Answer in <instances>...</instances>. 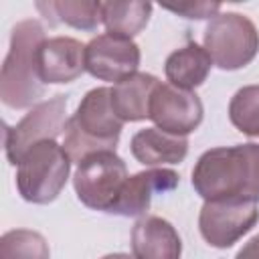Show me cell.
I'll list each match as a JSON object with an SVG mask.
<instances>
[{"instance_id":"6","label":"cell","mask_w":259,"mask_h":259,"mask_svg":"<svg viewBox=\"0 0 259 259\" xmlns=\"http://www.w3.org/2000/svg\"><path fill=\"white\" fill-rule=\"evenodd\" d=\"M127 178V166L115 152H95L77 164L73 186L87 208L111 212Z\"/></svg>"},{"instance_id":"4","label":"cell","mask_w":259,"mask_h":259,"mask_svg":"<svg viewBox=\"0 0 259 259\" xmlns=\"http://www.w3.org/2000/svg\"><path fill=\"white\" fill-rule=\"evenodd\" d=\"M18 194L32 204L53 202L65 188L71 172V158L55 140L34 144L16 164Z\"/></svg>"},{"instance_id":"16","label":"cell","mask_w":259,"mask_h":259,"mask_svg":"<svg viewBox=\"0 0 259 259\" xmlns=\"http://www.w3.org/2000/svg\"><path fill=\"white\" fill-rule=\"evenodd\" d=\"M210 67H212V59L208 57L204 47H198L196 42H188L182 49H176L174 53L168 55L164 63V73L170 85L192 91L206 81Z\"/></svg>"},{"instance_id":"20","label":"cell","mask_w":259,"mask_h":259,"mask_svg":"<svg viewBox=\"0 0 259 259\" xmlns=\"http://www.w3.org/2000/svg\"><path fill=\"white\" fill-rule=\"evenodd\" d=\"M231 123L249 138H259V85L241 87L229 103Z\"/></svg>"},{"instance_id":"7","label":"cell","mask_w":259,"mask_h":259,"mask_svg":"<svg viewBox=\"0 0 259 259\" xmlns=\"http://www.w3.org/2000/svg\"><path fill=\"white\" fill-rule=\"evenodd\" d=\"M67 95H55L36 103L16 125H6L4 152L12 166L38 142L55 140L67 130Z\"/></svg>"},{"instance_id":"19","label":"cell","mask_w":259,"mask_h":259,"mask_svg":"<svg viewBox=\"0 0 259 259\" xmlns=\"http://www.w3.org/2000/svg\"><path fill=\"white\" fill-rule=\"evenodd\" d=\"M0 259H51V249L40 233L12 229L0 237Z\"/></svg>"},{"instance_id":"18","label":"cell","mask_w":259,"mask_h":259,"mask_svg":"<svg viewBox=\"0 0 259 259\" xmlns=\"http://www.w3.org/2000/svg\"><path fill=\"white\" fill-rule=\"evenodd\" d=\"M36 10L42 16L65 22L79 30H95L101 22V2L91 0H57V2H36Z\"/></svg>"},{"instance_id":"8","label":"cell","mask_w":259,"mask_h":259,"mask_svg":"<svg viewBox=\"0 0 259 259\" xmlns=\"http://www.w3.org/2000/svg\"><path fill=\"white\" fill-rule=\"evenodd\" d=\"M259 221L255 202L243 200H204L198 214V231L202 239L217 247L227 249L247 235Z\"/></svg>"},{"instance_id":"11","label":"cell","mask_w":259,"mask_h":259,"mask_svg":"<svg viewBox=\"0 0 259 259\" xmlns=\"http://www.w3.org/2000/svg\"><path fill=\"white\" fill-rule=\"evenodd\" d=\"M40 81L63 85L81 77L85 69V45L71 36H53L47 38L36 57Z\"/></svg>"},{"instance_id":"15","label":"cell","mask_w":259,"mask_h":259,"mask_svg":"<svg viewBox=\"0 0 259 259\" xmlns=\"http://www.w3.org/2000/svg\"><path fill=\"white\" fill-rule=\"evenodd\" d=\"M158 77L150 73H134L111 87V107L125 121H142L150 117V97L158 85Z\"/></svg>"},{"instance_id":"22","label":"cell","mask_w":259,"mask_h":259,"mask_svg":"<svg viewBox=\"0 0 259 259\" xmlns=\"http://www.w3.org/2000/svg\"><path fill=\"white\" fill-rule=\"evenodd\" d=\"M235 259H259V235L249 239L237 253Z\"/></svg>"},{"instance_id":"3","label":"cell","mask_w":259,"mask_h":259,"mask_svg":"<svg viewBox=\"0 0 259 259\" xmlns=\"http://www.w3.org/2000/svg\"><path fill=\"white\" fill-rule=\"evenodd\" d=\"M123 121L111 107V87H95L85 93L65 130V152L79 164L95 152H115Z\"/></svg>"},{"instance_id":"9","label":"cell","mask_w":259,"mask_h":259,"mask_svg":"<svg viewBox=\"0 0 259 259\" xmlns=\"http://www.w3.org/2000/svg\"><path fill=\"white\" fill-rule=\"evenodd\" d=\"M202 101L194 91L158 83L150 97V119L158 130L172 136H188L202 121Z\"/></svg>"},{"instance_id":"1","label":"cell","mask_w":259,"mask_h":259,"mask_svg":"<svg viewBox=\"0 0 259 259\" xmlns=\"http://www.w3.org/2000/svg\"><path fill=\"white\" fill-rule=\"evenodd\" d=\"M192 186L204 200L259 202V144L206 150L192 168Z\"/></svg>"},{"instance_id":"21","label":"cell","mask_w":259,"mask_h":259,"mask_svg":"<svg viewBox=\"0 0 259 259\" xmlns=\"http://www.w3.org/2000/svg\"><path fill=\"white\" fill-rule=\"evenodd\" d=\"M166 10L174 12V14H182L184 18H214L221 10V4L217 2H186V4H178V6H164Z\"/></svg>"},{"instance_id":"23","label":"cell","mask_w":259,"mask_h":259,"mask_svg":"<svg viewBox=\"0 0 259 259\" xmlns=\"http://www.w3.org/2000/svg\"><path fill=\"white\" fill-rule=\"evenodd\" d=\"M101 259H136V257L127 253H109V255H103Z\"/></svg>"},{"instance_id":"13","label":"cell","mask_w":259,"mask_h":259,"mask_svg":"<svg viewBox=\"0 0 259 259\" xmlns=\"http://www.w3.org/2000/svg\"><path fill=\"white\" fill-rule=\"evenodd\" d=\"M132 253L136 259H180L178 231L162 217H144L132 229Z\"/></svg>"},{"instance_id":"12","label":"cell","mask_w":259,"mask_h":259,"mask_svg":"<svg viewBox=\"0 0 259 259\" xmlns=\"http://www.w3.org/2000/svg\"><path fill=\"white\" fill-rule=\"evenodd\" d=\"M180 176L170 168H152L130 176L121 188L117 202L111 208V214L119 217H140L150 208L152 196L156 192L164 194L178 186Z\"/></svg>"},{"instance_id":"14","label":"cell","mask_w":259,"mask_h":259,"mask_svg":"<svg viewBox=\"0 0 259 259\" xmlns=\"http://www.w3.org/2000/svg\"><path fill=\"white\" fill-rule=\"evenodd\" d=\"M132 156L144 166L178 164L188 154V140L184 136H172L158 127H146L134 134L130 142Z\"/></svg>"},{"instance_id":"17","label":"cell","mask_w":259,"mask_h":259,"mask_svg":"<svg viewBox=\"0 0 259 259\" xmlns=\"http://www.w3.org/2000/svg\"><path fill=\"white\" fill-rule=\"evenodd\" d=\"M152 4L142 0H111L101 2V22L105 24L107 32L132 38L140 34L150 16H152Z\"/></svg>"},{"instance_id":"2","label":"cell","mask_w":259,"mask_h":259,"mask_svg":"<svg viewBox=\"0 0 259 259\" xmlns=\"http://www.w3.org/2000/svg\"><path fill=\"white\" fill-rule=\"evenodd\" d=\"M47 40L45 28L36 18L20 20L10 34V49L0 71V99L12 109L34 107L45 95L38 77V49Z\"/></svg>"},{"instance_id":"10","label":"cell","mask_w":259,"mask_h":259,"mask_svg":"<svg viewBox=\"0 0 259 259\" xmlns=\"http://www.w3.org/2000/svg\"><path fill=\"white\" fill-rule=\"evenodd\" d=\"M138 67L140 47L132 38L103 32L85 45V69L95 79L115 85L138 73Z\"/></svg>"},{"instance_id":"5","label":"cell","mask_w":259,"mask_h":259,"mask_svg":"<svg viewBox=\"0 0 259 259\" xmlns=\"http://www.w3.org/2000/svg\"><path fill=\"white\" fill-rule=\"evenodd\" d=\"M202 42L212 65L223 71L243 69L259 53V32L255 24L239 12H223L210 18Z\"/></svg>"}]
</instances>
